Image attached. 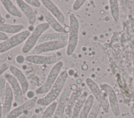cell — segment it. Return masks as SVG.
Masks as SVG:
<instances>
[{
	"label": "cell",
	"instance_id": "cell-33",
	"mask_svg": "<svg viewBox=\"0 0 134 118\" xmlns=\"http://www.w3.org/2000/svg\"><path fill=\"white\" fill-rule=\"evenodd\" d=\"M32 115V112L30 111H29L26 112V113H25L24 114H23V115H21V116H19L17 118H29Z\"/></svg>",
	"mask_w": 134,
	"mask_h": 118
},
{
	"label": "cell",
	"instance_id": "cell-35",
	"mask_svg": "<svg viewBox=\"0 0 134 118\" xmlns=\"http://www.w3.org/2000/svg\"><path fill=\"white\" fill-rule=\"evenodd\" d=\"M8 38V37L6 34L0 32V41H5Z\"/></svg>",
	"mask_w": 134,
	"mask_h": 118
},
{
	"label": "cell",
	"instance_id": "cell-13",
	"mask_svg": "<svg viewBox=\"0 0 134 118\" xmlns=\"http://www.w3.org/2000/svg\"><path fill=\"white\" fill-rule=\"evenodd\" d=\"M42 5L49 11V12L64 27L65 24V18L64 14L58 6L52 1L41 0Z\"/></svg>",
	"mask_w": 134,
	"mask_h": 118
},
{
	"label": "cell",
	"instance_id": "cell-17",
	"mask_svg": "<svg viewBox=\"0 0 134 118\" xmlns=\"http://www.w3.org/2000/svg\"><path fill=\"white\" fill-rule=\"evenodd\" d=\"M14 98V97L11 87L7 82L5 96L2 103V117L6 118L12 110L11 108Z\"/></svg>",
	"mask_w": 134,
	"mask_h": 118
},
{
	"label": "cell",
	"instance_id": "cell-30",
	"mask_svg": "<svg viewBox=\"0 0 134 118\" xmlns=\"http://www.w3.org/2000/svg\"><path fill=\"white\" fill-rule=\"evenodd\" d=\"M11 64L8 61L3 63L0 66V76L4 74V73L9 69V68Z\"/></svg>",
	"mask_w": 134,
	"mask_h": 118
},
{
	"label": "cell",
	"instance_id": "cell-12",
	"mask_svg": "<svg viewBox=\"0 0 134 118\" xmlns=\"http://www.w3.org/2000/svg\"><path fill=\"white\" fill-rule=\"evenodd\" d=\"M71 94V90L69 87H66L63 90L60 96L53 118H62L65 109Z\"/></svg>",
	"mask_w": 134,
	"mask_h": 118
},
{
	"label": "cell",
	"instance_id": "cell-10",
	"mask_svg": "<svg viewBox=\"0 0 134 118\" xmlns=\"http://www.w3.org/2000/svg\"><path fill=\"white\" fill-rule=\"evenodd\" d=\"M4 75L6 78L7 82L9 84L11 87L16 102L18 105L23 103L24 102V94L19 82L12 74L5 73H4Z\"/></svg>",
	"mask_w": 134,
	"mask_h": 118
},
{
	"label": "cell",
	"instance_id": "cell-16",
	"mask_svg": "<svg viewBox=\"0 0 134 118\" xmlns=\"http://www.w3.org/2000/svg\"><path fill=\"white\" fill-rule=\"evenodd\" d=\"M9 70L20 85L24 95L26 94L28 91L29 84L25 74L21 71V70L13 65H10Z\"/></svg>",
	"mask_w": 134,
	"mask_h": 118
},
{
	"label": "cell",
	"instance_id": "cell-36",
	"mask_svg": "<svg viewBox=\"0 0 134 118\" xmlns=\"http://www.w3.org/2000/svg\"><path fill=\"white\" fill-rule=\"evenodd\" d=\"M2 117V103L0 99V118Z\"/></svg>",
	"mask_w": 134,
	"mask_h": 118
},
{
	"label": "cell",
	"instance_id": "cell-6",
	"mask_svg": "<svg viewBox=\"0 0 134 118\" xmlns=\"http://www.w3.org/2000/svg\"><path fill=\"white\" fill-rule=\"evenodd\" d=\"M31 32L29 30H24L8 37L0 43V54L8 52L9 50L25 42Z\"/></svg>",
	"mask_w": 134,
	"mask_h": 118
},
{
	"label": "cell",
	"instance_id": "cell-38",
	"mask_svg": "<svg viewBox=\"0 0 134 118\" xmlns=\"http://www.w3.org/2000/svg\"><path fill=\"white\" fill-rule=\"evenodd\" d=\"M29 118H38V116H37V115L36 114H34Z\"/></svg>",
	"mask_w": 134,
	"mask_h": 118
},
{
	"label": "cell",
	"instance_id": "cell-4",
	"mask_svg": "<svg viewBox=\"0 0 134 118\" xmlns=\"http://www.w3.org/2000/svg\"><path fill=\"white\" fill-rule=\"evenodd\" d=\"M49 28V25L46 22L40 23L37 25L25 42L21 49V52L23 54H26L34 48L40 37L43 34L44 32L47 30Z\"/></svg>",
	"mask_w": 134,
	"mask_h": 118
},
{
	"label": "cell",
	"instance_id": "cell-28",
	"mask_svg": "<svg viewBox=\"0 0 134 118\" xmlns=\"http://www.w3.org/2000/svg\"><path fill=\"white\" fill-rule=\"evenodd\" d=\"M86 1L85 0H76L74 1L73 6L72 9L74 11H77L79 10L82 6L84 4Z\"/></svg>",
	"mask_w": 134,
	"mask_h": 118
},
{
	"label": "cell",
	"instance_id": "cell-23",
	"mask_svg": "<svg viewBox=\"0 0 134 118\" xmlns=\"http://www.w3.org/2000/svg\"><path fill=\"white\" fill-rule=\"evenodd\" d=\"M95 102V98L92 94L88 95L80 113L79 118H87Z\"/></svg>",
	"mask_w": 134,
	"mask_h": 118
},
{
	"label": "cell",
	"instance_id": "cell-3",
	"mask_svg": "<svg viewBox=\"0 0 134 118\" xmlns=\"http://www.w3.org/2000/svg\"><path fill=\"white\" fill-rule=\"evenodd\" d=\"M85 82L96 101L100 104L103 112L105 113H109L110 107L107 97L99 85L89 77L85 78Z\"/></svg>",
	"mask_w": 134,
	"mask_h": 118
},
{
	"label": "cell",
	"instance_id": "cell-15",
	"mask_svg": "<svg viewBox=\"0 0 134 118\" xmlns=\"http://www.w3.org/2000/svg\"><path fill=\"white\" fill-rule=\"evenodd\" d=\"M15 2L26 17L29 25H33L37 20V16L32 7L27 4L25 1L17 0Z\"/></svg>",
	"mask_w": 134,
	"mask_h": 118
},
{
	"label": "cell",
	"instance_id": "cell-24",
	"mask_svg": "<svg viewBox=\"0 0 134 118\" xmlns=\"http://www.w3.org/2000/svg\"><path fill=\"white\" fill-rule=\"evenodd\" d=\"M109 9L111 16L115 22H118L119 19V8L118 1L109 0Z\"/></svg>",
	"mask_w": 134,
	"mask_h": 118
},
{
	"label": "cell",
	"instance_id": "cell-32",
	"mask_svg": "<svg viewBox=\"0 0 134 118\" xmlns=\"http://www.w3.org/2000/svg\"><path fill=\"white\" fill-rule=\"evenodd\" d=\"M16 61L18 64H22L25 61V57L21 55H19L16 57Z\"/></svg>",
	"mask_w": 134,
	"mask_h": 118
},
{
	"label": "cell",
	"instance_id": "cell-7",
	"mask_svg": "<svg viewBox=\"0 0 134 118\" xmlns=\"http://www.w3.org/2000/svg\"><path fill=\"white\" fill-rule=\"evenodd\" d=\"M99 87L106 95L112 113L115 116H118L120 113V106L117 94L111 85L106 83L100 84Z\"/></svg>",
	"mask_w": 134,
	"mask_h": 118
},
{
	"label": "cell",
	"instance_id": "cell-2",
	"mask_svg": "<svg viewBox=\"0 0 134 118\" xmlns=\"http://www.w3.org/2000/svg\"><path fill=\"white\" fill-rule=\"evenodd\" d=\"M69 31L66 54L68 56H70L74 53L77 46L80 24L77 18L73 13H71L69 15Z\"/></svg>",
	"mask_w": 134,
	"mask_h": 118
},
{
	"label": "cell",
	"instance_id": "cell-31",
	"mask_svg": "<svg viewBox=\"0 0 134 118\" xmlns=\"http://www.w3.org/2000/svg\"><path fill=\"white\" fill-rule=\"evenodd\" d=\"M9 52H6L3 54H0V66L3 63L7 62V58L8 57Z\"/></svg>",
	"mask_w": 134,
	"mask_h": 118
},
{
	"label": "cell",
	"instance_id": "cell-11",
	"mask_svg": "<svg viewBox=\"0 0 134 118\" xmlns=\"http://www.w3.org/2000/svg\"><path fill=\"white\" fill-rule=\"evenodd\" d=\"M38 99V98L35 96L34 98L18 105V106L10 111L6 118H17L26 112L30 111L37 104Z\"/></svg>",
	"mask_w": 134,
	"mask_h": 118
},
{
	"label": "cell",
	"instance_id": "cell-39",
	"mask_svg": "<svg viewBox=\"0 0 134 118\" xmlns=\"http://www.w3.org/2000/svg\"><path fill=\"white\" fill-rule=\"evenodd\" d=\"M109 118H114V117H113V116H110Z\"/></svg>",
	"mask_w": 134,
	"mask_h": 118
},
{
	"label": "cell",
	"instance_id": "cell-14",
	"mask_svg": "<svg viewBox=\"0 0 134 118\" xmlns=\"http://www.w3.org/2000/svg\"><path fill=\"white\" fill-rule=\"evenodd\" d=\"M40 11L43 18L50 27H51L55 32H65V30L58 21L49 12V11L42 5L39 8Z\"/></svg>",
	"mask_w": 134,
	"mask_h": 118
},
{
	"label": "cell",
	"instance_id": "cell-5",
	"mask_svg": "<svg viewBox=\"0 0 134 118\" xmlns=\"http://www.w3.org/2000/svg\"><path fill=\"white\" fill-rule=\"evenodd\" d=\"M63 66V62L62 61H60L53 65L44 83L36 89V94L42 95L48 93L57 80Z\"/></svg>",
	"mask_w": 134,
	"mask_h": 118
},
{
	"label": "cell",
	"instance_id": "cell-37",
	"mask_svg": "<svg viewBox=\"0 0 134 118\" xmlns=\"http://www.w3.org/2000/svg\"><path fill=\"white\" fill-rule=\"evenodd\" d=\"M4 21H5V20L2 15V13H1V9H0V22L4 23Z\"/></svg>",
	"mask_w": 134,
	"mask_h": 118
},
{
	"label": "cell",
	"instance_id": "cell-20",
	"mask_svg": "<svg viewBox=\"0 0 134 118\" xmlns=\"http://www.w3.org/2000/svg\"><path fill=\"white\" fill-rule=\"evenodd\" d=\"M88 96L87 91H83L81 95L78 98L73 107L71 118H79L80 113Z\"/></svg>",
	"mask_w": 134,
	"mask_h": 118
},
{
	"label": "cell",
	"instance_id": "cell-29",
	"mask_svg": "<svg viewBox=\"0 0 134 118\" xmlns=\"http://www.w3.org/2000/svg\"><path fill=\"white\" fill-rule=\"evenodd\" d=\"M25 1L30 6H32L36 8H40L42 5L40 1L38 0H26Z\"/></svg>",
	"mask_w": 134,
	"mask_h": 118
},
{
	"label": "cell",
	"instance_id": "cell-21",
	"mask_svg": "<svg viewBox=\"0 0 134 118\" xmlns=\"http://www.w3.org/2000/svg\"><path fill=\"white\" fill-rule=\"evenodd\" d=\"M24 29V25L19 24H11L0 22V32L9 34H17Z\"/></svg>",
	"mask_w": 134,
	"mask_h": 118
},
{
	"label": "cell",
	"instance_id": "cell-19",
	"mask_svg": "<svg viewBox=\"0 0 134 118\" xmlns=\"http://www.w3.org/2000/svg\"><path fill=\"white\" fill-rule=\"evenodd\" d=\"M68 34L66 32H53L43 34L40 37L38 44L49 41H68Z\"/></svg>",
	"mask_w": 134,
	"mask_h": 118
},
{
	"label": "cell",
	"instance_id": "cell-26",
	"mask_svg": "<svg viewBox=\"0 0 134 118\" xmlns=\"http://www.w3.org/2000/svg\"><path fill=\"white\" fill-rule=\"evenodd\" d=\"M7 80L4 74L0 76V99L3 103L6 94Z\"/></svg>",
	"mask_w": 134,
	"mask_h": 118
},
{
	"label": "cell",
	"instance_id": "cell-25",
	"mask_svg": "<svg viewBox=\"0 0 134 118\" xmlns=\"http://www.w3.org/2000/svg\"><path fill=\"white\" fill-rule=\"evenodd\" d=\"M57 105V102L54 101L47 106L44 111L41 118H51L54 114Z\"/></svg>",
	"mask_w": 134,
	"mask_h": 118
},
{
	"label": "cell",
	"instance_id": "cell-22",
	"mask_svg": "<svg viewBox=\"0 0 134 118\" xmlns=\"http://www.w3.org/2000/svg\"><path fill=\"white\" fill-rule=\"evenodd\" d=\"M2 5L6 10V11L10 15L17 18H21L22 14L15 5L12 1L10 0H1L0 1Z\"/></svg>",
	"mask_w": 134,
	"mask_h": 118
},
{
	"label": "cell",
	"instance_id": "cell-18",
	"mask_svg": "<svg viewBox=\"0 0 134 118\" xmlns=\"http://www.w3.org/2000/svg\"><path fill=\"white\" fill-rule=\"evenodd\" d=\"M83 89L81 87H78L75 90L71 93L68 102L67 103L64 113L69 117L71 118L72 111L76 101L83 93Z\"/></svg>",
	"mask_w": 134,
	"mask_h": 118
},
{
	"label": "cell",
	"instance_id": "cell-8",
	"mask_svg": "<svg viewBox=\"0 0 134 118\" xmlns=\"http://www.w3.org/2000/svg\"><path fill=\"white\" fill-rule=\"evenodd\" d=\"M61 52L58 51L53 55H30L25 57V61L36 64H54L61 61Z\"/></svg>",
	"mask_w": 134,
	"mask_h": 118
},
{
	"label": "cell",
	"instance_id": "cell-9",
	"mask_svg": "<svg viewBox=\"0 0 134 118\" xmlns=\"http://www.w3.org/2000/svg\"><path fill=\"white\" fill-rule=\"evenodd\" d=\"M68 41H55L44 42L36 46L32 50V55L41 54L58 50L66 47Z\"/></svg>",
	"mask_w": 134,
	"mask_h": 118
},
{
	"label": "cell",
	"instance_id": "cell-1",
	"mask_svg": "<svg viewBox=\"0 0 134 118\" xmlns=\"http://www.w3.org/2000/svg\"><path fill=\"white\" fill-rule=\"evenodd\" d=\"M68 77V73L67 71H62L46 95L43 97L38 99L37 104L41 107H46L54 102L60 95Z\"/></svg>",
	"mask_w": 134,
	"mask_h": 118
},
{
	"label": "cell",
	"instance_id": "cell-27",
	"mask_svg": "<svg viewBox=\"0 0 134 118\" xmlns=\"http://www.w3.org/2000/svg\"><path fill=\"white\" fill-rule=\"evenodd\" d=\"M100 109V106L99 103L95 101L92 109L88 115L87 118H97L98 115L99 110Z\"/></svg>",
	"mask_w": 134,
	"mask_h": 118
},
{
	"label": "cell",
	"instance_id": "cell-34",
	"mask_svg": "<svg viewBox=\"0 0 134 118\" xmlns=\"http://www.w3.org/2000/svg\"><path fill=\"white\" fill-rule=\"evenodd\" d=\"M27 97L29 98V99H32L35 97V93L33 91H28L27 93L26 94Z\"/></svg>",
	"mask_w": 134,
	"mask_h": 118
}]
</instances>
